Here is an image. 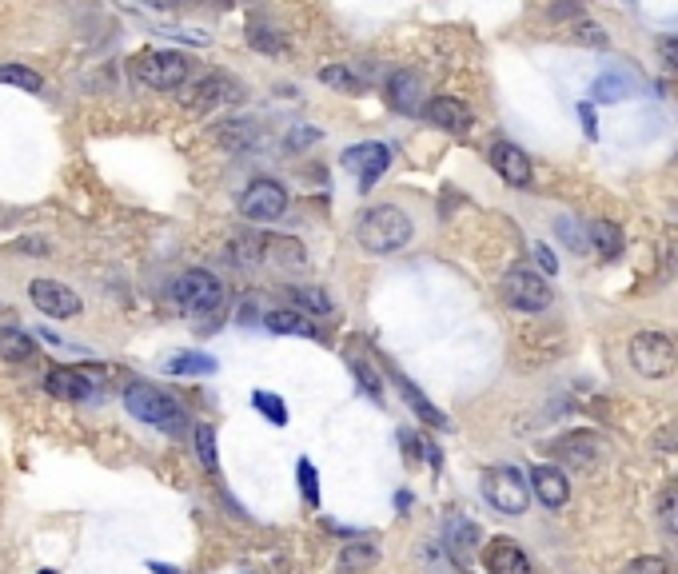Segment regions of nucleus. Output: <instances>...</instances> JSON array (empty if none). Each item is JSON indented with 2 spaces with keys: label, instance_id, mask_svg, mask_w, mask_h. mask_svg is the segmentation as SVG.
Segmentation results:
<instances>
[{
  "label": "nucleus",
  "instance_id": "nucleus-1",
  "mask_svg": "<svg viewBox=\"0 0 678 574\" xmlns=\"http://www.w3.org/2000/svg\"><path fill=\"white\" fill-rule=\"evenodd\" d=\"M415 224L399 204H375L355 220V240L371 256H391L411 240Z\"/></svg>",
  "mask_w": 678,
  "mask_h": 574
},
{
  "label": "nucleus",
  "instance_id": "nucleus-2",
  "mask_svg": "<svg viewBox=\"0 0 678 574\" xmlns=\"http://www.w3.org/2000/svg\"><path fill=\"white\" fill-rule=\"evenodd\" d=\"M627 359L643 379H671L678 367V343L663 331H639L627 343Z\"/></svg>",
  "mask_w": 678,
  "mask_h": 574
},
{
  "label": "nucleus",
  "instance_id": "nucleus-3",
  "mask_svg": "<svg viewBox=\"0 0 678 574\" xmlns=\"http://www.w3.org/2000/svg\"><path fill=\"white\" fill-rule=\"evenodd\" d=\"M483 499L499 515H523L531 503V479L519 467H487L483 471Z\"/></svg>",
  "mask_w": 678,
  "mask_h": 574
},
{
  "label": "nucleus",
  "instance_id": "nucleus-4",
  "mask_svg": "<svg viewBox=\"0 0 678 574\" xmlns=\"http://www.w3.org/2000/svg\"><path fill=\"white\" fill-rule=\"evenodd\" d=\"M132 68H136V76H140L148 88H156V92H176V88H184L188 76H192V60H188L184 52H172V48L144 52V56H136Z\"/></svg>",
  "mask_w": 678,
  "mask_h": 574
},
{
  "label": "nucleus",
  "instance_id": "nucleus-5",
  "mask_svg": "<svg viewBox=\"0 0 678 574\" xmlns=\"http://www.w3.org/2000/svg\"><path fill=\"white\" fill-rule=\"evenodd\" d=\"M124 407H128V415H136L140 423H152V427H176L184 419L180 403L168 391L152 387V383H128Z\"/></svg>",
  "mask_w": 678,
  "mask_h": 574
},
{
  "label": "nucleus",
  "instance_id": "nucleus-6",
  "mask_svg": "<svg viewBox=\"0 0 678 574\" xmlns=\"http://www.w3.org/2000/svg\"><path fill=\"white\" fill-rule=\"evenodd\" d=\"M172 295H176V303L188 311V315H216L220 307H224V284L212 276V272H204V268H192V272H184L176 287H172Z\"/></svg>",
  "mask_w": 678,
  "mask_h": 574
},
{
  "label": "nucleus",
  "instance_id": "nucleus-7",
  "mask_svg": "<svg viewBox=\"0 0 678 574\" xmlns=\"http://www.w3.org/2000/svg\"><path fill=\"white\" fill-rule=\"evenodd\" d=\"M503 299H507L515 311L539 315V311L551 307L555 291H551V284H547L543 276H535V272H527V268H515V272L503 276Z\"/></svg>",
  "mask_w": 678,
  "mask_h": 574
},
{
  "label": "nucleus",
  "instance_id": "nucleus-8",
  "mask_svg": "<svg viewBox=\"0 0 678 574\" xmlns=\"http://www.w3.org/2000/svg\"><path fill=\"white\" fill-rule=\"evenodd\" d=\"M240 212H244L252 224H272V220H280V216L288 212V192H284V184H280V180H268V176L252 180L248 192L240 196Z\"/></svg>",
  "mask_w": 678,
  "mask_h": 574
},
{
  "label": "nucleus",
  "instance_id": "nucleus-9",
  "mask_svg": "<svg viewBox=\"0 0 678 574\" xmlns=\"http://www.w3.org/2000/svg\"><path fill=\"white\" fill-rule=\"evenodd\" d=\"M339 160H343V168H347V172H355V176H359V188H363V192H371V188H375V180L391 168V148H387V144H379V140H363V144L347 148Z\"/></svg>",
  "mask_w": 678,
  "mask_h": 574
},
{
  "label": "nucleus",
  "instance_id": "nucleus-10",
  "mask_svg": "<svg viewBox=\"0 0 678 574\" xmlns=\"http://www.w3.org/2000/svg\"><path fill=\"white\" fill-rule=\"evenodd\" d=\"M44 387H48V395H56V399H64V403H84V399H92V395L100 391L96 375H88V371H80V367H52L48 379H44Z\"/></svg>",
  "mask_w": 678,
  "mask_h": 574
},
{
  "label": "nucleus",
  "instance_id": "nucleus-11",
  "mask_svg": "<svg viewBox=\"0 0 678 574\" xmlns=\"http://www.w3.org/2000/svg\"><path fill=\"white\" fill-rule=\"evenodd\" d=\"M28 299L36 303V311H44L52 319H72L80 311V295L72 287L56 284V280H32Z\"/></svg>",
  "mask_w": 678,
  "mask_h": 574
},
{
  "label": "nucleus",
  "instance_id": "nucleus-12",
  "mask_svg": "<svg viewBox=\"0 0 678 574\" xmlns=\"http://www.w3.org/2000/svg\"><path fill=\"white\" fill-rule=\"evenodd\" d=\"M487 160H491V168H495L511 188H527V184H531V160H527V152L515 148L511 140H495L491 152H487Z\"/></svg>",
  "mask_w": 678,
  "mask_h": 574
},
{
  "label": "nucleus",
  "instance_id": "nucleus-13",
  "mask_svg": "<svg viewBox=\"0 0 678 574\" xmlns=\"http://www.w3.org/2000/svg\"><path fill=\"white\" fill-rule=\"evenodd\" d=\"M531 495L547 507V511H559V507H567V499H571V479L559 471V467H547V463H539L531 475Z\"/></svg>",
  "mask_w": 678,
  "mask_h": 574
},
{
  "label": "nucleus",
  "instance_id": "nucleus-14",
  "mask_svg": "<svg viewBox=\"0 0 678 574\" xmlns=\"http://www.w3.org/2000/svg\"><path fill=\"white\" fill-rule=\"evenodd\" d=\"M423 112H427V120H431L435 128H443V132H451V136L471 132V112H467V104L455 100V96H431Z\"/></svg>",
  "mask_w": 678,
  "mask_h": 574
},
{
  "label": "nucleus",
  "instance_id": "nucleus-15",
  "mask_svg": "<svg viewBox=\"0 0 678 574\" xmlns=\"http://www.w3.org/2000/svg\"><path fill=\"white\" fill-rule=\"evenodd\" d=\"M387 104L395 108V112H419V104H423V80L415 76V72H391V80H387Z\"/></svg>",
  "mask_w": 678,
  "mask_h": 574
},
{
  "label": "nucleus",
  "instance_id": "nucleus-16",
  "mask_svg": "<svg viewBox=\"0 0 678 574\" xmlns=\"http://www.w3.org/2000/svg\"><path fill=\"white\" fill-rule=\"evenodd\" d=\"M487 571L491 574H531V559L515 547V539H495L483 555Z\"/></svg>",
  "mask_w": 678,
  "mask_h": 574
},
{
  "label": "nucleus",
  "instance_id": "nucleus-17",
  "mask_svg": "<svg viewBox=\"0 0 678 574\" xmlns=\"http://www.w3.org/2000/svg\"><path fill=\"white\" fill-rule=\"evenodd\" d=\"M391 379H395V387H399V395L407 399V407H411V411H415V415H419L423 423H431L435 431H443V427H447V419H443V411H439V407H435V403H431V399H427L423 391H415V383H411L407 375H399V371H391Z\"/></svg>",
  "mask_w": 678,
  "mask_h": 574
},
{
  "label": "nucleus",
  "instance_id": "nucleus-18",
  "mask_svg": "<svg viewBox=\"0 0 678 574\" xmlns=\"http://www.w3.org/2000/svg\"><path fill=\"white\" fill-rule=\"evenodd\" d=\"M268 331H276V335H304V339H316L320 331H316V323L308 319V311H300V307H280V311H272L268 319Z\"/></svg>",
  "mask_w": 678,
  "mask_h": 574
},
{
  "label": "nucleus",
  "instance_id": "nucleus-19",
  "mask_svg": "<svg viewBox=\"0 0 678 574\" xmlns=\"http://www.w3.org/2000/svg\"><path fill=\"white\" fill-rule=\"evenodd\" d=\"M591 96H595V104H623L627 96H635V84L623 72H603L591 84Z\"/></svg>",
  "mask_w": 678,
  "mask_h": 574
},
{
  "label": "nucleus",
  "instance_id": "nucleus-20",
  "mask_svg": "<svg viewBox=\"0 0 678 574\" xmlns=\"http://www.w3.org/2000/svg\"><path fill=\"white\" fill-rule=\"evenodd\" d=\"M32 355H36V339H32L28 331H20V327H0V359L24 363V359H32Z\"/></svg>",
  "mask_w": 678,
  "mask_h": 574
},
{
  "label": "nucleus",
  "instance_id": "nucleus-21",
  "mask_svg": "<svg viewBox=\"0 0 678 574\" xmlns=\"http://www.w3.org/2000/svg\"><path fill=\"white\" fill-rule=\"evenodd\" d=\"M591 248H595L599 256H607V260L623 256V228L611 224V220H595V224H591Z\"/></svg>",
  "mask_w": 678,
  "mask_h": 574
},
{
  "label": "nucleus",
  "instance_id": "nucleus-22",
  "mask_svg": "<svg viewBox=\"0 0 678 574\" xmlns=\"http://www.w3.org/2000/svg\"><path fill=\"white\" fill-rule=\"evenodd\" d=\"M192 96H196L200 108H208V104H220V100H240V88L232 80H224V76H208V80H200L192 88Z\"/></svg>",
  "mask_w": 678,
  "mask_h": 574
},
{
  "label": "nucleus",
  "instance_id": "nucleus-23",
  "mask_svg": "<svg viewBox=\"0 0 678 574\" xmlns=\"http://www.w3.org/2000/svg\"><path fill=\"white\" fill-rule=\"evenodd\" d=\"M292 291V303L300 307V311H312V315H332V295L324 291V287L316 284H300V287H288Z\"/></svg>",
  "mask_w": 678,
  "mask_h": 574
},
{
  "label": "nucleus",
  "instance_id": "nucleus-24",
  "mask_svg": "<svg viewBox=\"0 0 678 574\" xmlns=\"http://www.w3.org/2000/svg\"><path fill=\"white\" fill-rule=\"evenodd\" d=\"M168 375H216V359L212 355H200V351H184L176 359L164 363Z\"/></svg>",
  "mask_w": 678,
  "mask_h": 574
},
{
  "label": "nucleus",
  "instance_id": "nucleus-25",
  "mask_svg": "<svg viewBox=\"0 0 678 574\" xmlns=\"http://www.w3.org/2000/svg\"><path fill=\"white\" fill-rule=\"evenodd\" d=\"M320 84L339 88V92H363V88H367V80L355 76V68H347V64H328V68H320Z\"/></svg>",
  "mask_w": 678,
  "mask_h": 574
},
{
  "label": "nucleus",
  "instance_id": "nucleus-26",
  "mask_svg": "<svg viewBox=\"0 0 678 574\" xmlns=\"http://www.w3.org/2000/svg\"><path fill=\"white\" fill-rule=\"evenodd\" d=\"M0 84H16L24 92H40L44 88L40 72H32L28 64H0Z\"/></svg>",
  "mask_w": 678,
  "mask_h": 574
},
{
  "label": "nucleus",
  "instance_id": "nucleus-27",
  "mask_svg": "<svg viewBox=\"0 0 678 574\" xmlns=\"http://www.w3.org/2000/svg\"><path fill=\"white\" fill-rule=\"evenodd\" d=\"M252 403H256V411H260L268 423H276V427H284V423H288V403H284L280 395H272V391H256V395H252Z\"/></svg>",
  "mask_w": 678,
  "mask_h": 574
},
{
  "label": "nucleus",
  "instance_id": "nucleus-28",
  "mask_svg": "<svg viewBox=\"0 0 678 574\" xmlns=\"http://www.w3.org/2000/svg\"><path fill=\"white\" fill-rule=\"evenodd\" d=\"M196 451H200V463H204L208 471H216V467H220V459H216V431H212L208 423H200V427H196Z\"/></svg>",
  "mask_w": 678,
  "mask_h": 574
},
{
  "label": "nucleus",
  "instance_id": "nucleus-29",
  "mask_svg": "<svg viewBox=\"0 0 678 574\" xmlns=\"http://www.w3.org/2000/svg\"><path fill=\"white\" fill-rule=\"evenodd\" d=\"M555 232L563 236V244H567L571 252H591V232L575 228V220H559V224H555Z\"/></svg>",
  "mask_w": 678,
  "mask_h": 574
},
{
  "label": "nucleus",
  "instance_id": "nucleus-30",
  "mask_svg": "<svg viewBox=\"0 0 678 574\" xmlns=\"http://www.w3.org/2000/svg\"><path fill=\"white\" fill-rule=\"evenodd\" d=\"M375 563V551L371 547H359V543H351L343 555H339V571H363V567H371Z\"/></svg>",
  "mask_w": 678,
  "mask_h": 574
},
{
  "label": "nucleus",
  "instance_id": "nucleus-31",
  "mask_svg": "<svg viewBox=\"0 0 678 574\" xmlns=\"http://www.w3.org/2000/svg\"><path fill=\"white\" fill-rule=\"evenodd\" d=\"M300 491H304V503L308 507H320V479H316V467L308 459H300Z\"/></svg>",
  "mask_w": 678,
  "mask_h": 574
},
{
  "label": "nucleus",
  "instance_id": "nucleus-32",
  "mask_svg": "<svg viewBox=\"0 0 678 574\" xmlns=\"http://www.w3.org/2000/svg\"><path fill=\"white\" fill-rule=\"evenodd\" d=\"M659 523H663L671 535H678V487L663 491V499H659Z\"/></svg>",
  "mask_w": 678,
  "mask_h": 574
},
{
  "label": "nucleus",
  "instance_id": "nucleus-33",
  "mask_svg": "<svg viewBox=\"0 0 678 574\" xmlns=\"http://www.w3.org/2000/svg\"><path fill=\"white\" fill-rule=\"evenodd\" d=\"M623 574H671V567H667V559H659V555H643V559H635Z\"/></svg>",
  "mask_w": 678,
  "mask_h": 574
},
{
  "label": "nucleus",
  "instance_id": "nucleus-34",
  "mask_svg": "<svg viewBox=\"0 0 678 574\" xmlns=\"http://www.w3.org/2000/svg\"><path fill=\"white\" fill-rule=\"evenodd\" d=\"M535 264H539L547 276H555V272H559V260H555V252H551L547 244H535Z\"/></svg>",
  "mask_w": 678,
  "mask_h": 574
},
{
  "label": "nucleus",
  "instance_id": "nucleus-35",
  "mask_svg": "<svg viewBox=\"0 0 678 574\" xmlns=\"http://www.w3.org/2000/svg\"><path fill=\"white\" fill-rule=\"evenodd\" d=\"M475 539H479V531H475L471 523H459V535H455L451 543H455V551L463 555V551H471V543H475Z\"/></svg>",
  "mask_w": 678,
  "mask_h": 574
},
{
  "label": "nucleus",
  "instance_id": "nucleus-36",
  "mask_svg": "<svg viewBox=\"0 0 678 574\" xmlns=\"http://www.w3.org/2000/svg\"><path fill=\"white\" fill-rule=\"evenodd\" d=\"M659 56H663V64H667L671 72H678V36H667V40L659 44Z\"/></svg>",
  "mask_w": 678,
  "mask_h": 574
},
{
  "label": "nucleus",
  "instance_id": "nucleus-37",
  "mask_svg": "<svg viewBox=\"0 0 678 574\" xmlns=\"http://www.w3.org/2000/svg\"><path fill=\"white\" fill-rule=\"evenodd\" d=\"M248 40H252V48H264V52H280V40H272V36H268V28H252V36H248Z\"/></svg>",
  "mask_w": 678,
  "mask_h": 574
},
{
  "label": "nucleus",
  "instance_id": "nucleus-38",
  "mask_svg": "<svg viewBox=\"0 0 678 574\" xmlns=\"http://www.w3.org/2000/svg\"><path fill=\"white\" fill-rule=\"evenodd\" d=\"M351 367L359 371V379H363V387H367L371 395H379V379H375V371H371L367 363H359V359H351Z\"/></svg>",
  "mask_w": 678,
  "mask_h": 574
},
{
  "label": "nucleus",
  "instance_id": "nucleus-39",
  "mask_svg": "<svg viewBox=\"0 0 678 574\" xmlns=\"http://www.w3.org/2000/svg\"><path fill=\"white\" fill-rule=\"evenodd\" d=\"M579 116H583V124H587V136H591V140H599V128H595V112H591V104H583V108H579Z\"/></svg>",
  "mask_w": 678,
  "mask_h": 574
},
{
  "label": "nucleus",
  "instance_id": "nucleus-40",
  "mask_svg": "<svg viewBox=\"0 0 678 574\" xmlns=\"http://www.w3.org/2000/svg\"><path fill=\"white\" fill-rule=\"evenodd\" d=\"M583 40H587V44H607V36H599L595 24H583Z\"/></svg>",
  "mask_w": 678,
  "mask_h": 574
},
{
  "label": "nucleus",
  "instance_id": "nucleus-41",
  "mask_svg": "<svg viewBox=\"0 0 678 574\" xmlns=\"http://www.w3.org/2000/svg\"><path fill=\"white\" fill-rule=\"evenodd\" d=\"M575 8H583V0H563V4L551 8V16H567V12H575Z\"/></svg>",
  "mask_w": 678,
  "mask_h": 574
},
{
  "label": "nucleus",
  "instance_id": "nucleus-42",
  "mask_svg": "<svg viewBox=\"0 0 678 574\" xmlns=\"http://www.w3.org/2000/svg\"><path fill=\"white\" fill-rule=\"evenodd\" d=\"M667 272H671V276H678V240L671 244V256H667Z\"/></svg>",
  "mask_w": 678,
  "mask_h": 574
},
{
  "label": "nucleus",
  "instance_id": "nucleus-43",
  "mask_svg": "<svg viewBox=\"0 0 678 574\" xmlns=\"http://www.w3.org/2000/svg\"><path fill=\"white\" fill-rule=\"evenodd\" d=\"M144 4H148V8H180L184 0H144Z\"/></svg>",
  "mask_w": 678,
  "mask_h": 574
},
{
  "label": "nucleus",
  "instance_id": "nucleus-44",
  "mask_svg": "<svg viewBox=\"0 0 678 574\" xmlns=\"http://www.w3.org/2000/svg\"><path fill=\"white\" fill-rule=\"evenodd\" d=\"M40 574H56V571H40Z\"/></svg>",
  "mask_w": 678,
  "mask_h": 574
}]
</instances>
